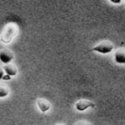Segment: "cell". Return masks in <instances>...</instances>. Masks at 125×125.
Returning <instances> with one entry per match:
<instances>
[{
	"instance_id": "1",
	"label": "cell",
	"mask_w": 125,
	"mask_h": 125,
	"mask_svg": "<svg viewBox=\"0 0 125 125\" xmlns=\"http://www.w3.org/2000/svg\"><path fill=\"white\" fill-rule=\"evenodd\" d=\"M18 33V26L16 23H8L4 27L2 34L0 36V41L3 43L9 44L14 40Z\"/></svg>"
},
{
	"instance_id": "2",
	"label": "cell",
	"mask_w": 125,
	"mask_h": 125,
	"mask_svg": "<svg viewBox=\"0 0 125 125\" xmlns=\"http://www.w3.org/2000/svg\"><path fill=\"white\" fill-rule=\"evenodd\" d=\"M115 49L114 44L109 41H102L96 46H94L91 49V51H96V52L101 53V54H109V53L112 52Z\"/></svg>"
},
{
	"instance_id": "3",
	"label": "cell",
	"mask_w": 125,
	"mask_h": 125,
	"mask_svg": "<svg viewBox=\"0 0 125 125\" xmlns=\"http://www.w3.org/2000/svg\"><path fill=\"white\" fill-rule=\"evenodd\" d=\"M76 109L77 111H85L86 109H88L89 108H93L95 107V104L93 102L89 101V100H80L76 103Z\"/></svg>"
},
{
	"instance_id": "4",
	"label": "cell",
	"mask_w": 125,
	"mask_h": 125,
	"mask_svg": "<svg viewBox=\"0 0 125 125\" xmlns=\"http://www.w3.org/2000/svg\"><path fill=\"white\" fill-rule=\"evenodd\" d=\"M14 55L9 50H3L0 51V61L4 64H9L13 61Z\"/></svg>"
},
{
	"instance_id": "5",
	"label": "cell",
	"mask_w": 125,
	"mask_h": 125,
	"mask_svg": "<svg viewBox=\"0 0 125 125\" xmlns=\"http://www.w3.org/2000/svg\"><path fill=\"white\" fill-rule=\"evenodd\" d=\"M115 62L118 64H125V48H119L114 54Z\"/></svg>"
},
{
	"instance_id": "6",
	"label": "cell",
	"mask_w": 125,
	"mask_h": 125,
	"mask_svg": "<svg viewBox=\"0 0 125 125\" xmlns=\"http://www.w3.org/2000/svg\"><path fill=\"white\" fill-rule=\"evenodd\" d=\"M3 69H4L5 74L10 75V76H17V75H18V68H17V66H16L15 64H12V63L5 64L4 67H3Z\"/></svg>"
},
{
	"instance_id": "7",
	"label": "cell",
	"mask_w": 125,
	"mask_h": 125,
	"mask_svg": "<svg viewBox=\"0 0 125 125\" xmlns=\"http://www.w3.org/2000/svg\"><path fill=\"white\" fill-rule=\"evenodd\" d=\"M37 107H38L39 110L43 112V113L49 111L50 109H51V104L44 99H38L37 102Z\"/></svg>"
},
{
	"instance_id": "8",
	"label": "cell",
	"mask_w": 125,
	"mask_h": 125,
	"mask_svg": "<svg viewBox=\"0 0 125 125\" xmlns=\"http://www.w3.org/2000/svg\"><path fill=\"white\" fill-rule=\"evenodd\" d=\"M10 90L4 84H0V98H4L9 96Z\"/></svg>"
},
{
	"instance_id": "9",
	"label": "cell",
	"mask_w": 125,
	"mask_h": 125,
	"mask_svg": "<svg viewBox=\"0 0 125 125\" xmlns=\"http://www.w3.org/2000/svg\"><path fill=\"white\" fill-rule=\"evenodd\" d=\"M4 74H5V72H4V70L3 68H0V80H2L3 77H4Z\"/></svg>"
},
{
	"instance_id": "10",
	"label": "cell",
	"mask_w": 125,
	"mask_h": 125,
	"mask_svg": "<svg viewBox=\"0 0 125 125\" xmlns=\"http://www.w3.org/2000/svg\"><path fill=\"white\" fill-rule=\"evenodd\" d=\"M10 79H11V76L7 74H4V77H3V80H4V81H9V80H10Z\"/></svg>"
},
{
	"instance_id": "11",
	"label": "cell",
	"mask_w": 125,
	"mask_h": 125,
	"mask_svg": "<svg viewBox=\"0 0 125 125\" xmlns=\"http://www.w3.org/2000/svg\"><path fill=\"white\" fill-rule=\"evenodd\" d=\"M112 4H119L123 2V0H109Z\"/></svg>"
},
{
	"instance_id": "12",
	"label": "cell",
	"mask_w": 125,
	"mask_h": 125,
	"mask_svg": "<svg viewBox=\"0 0 125 125\" xmlns=\"http://www.w3.org/2000/svg\"><path fill=\"white\" fill-rule=\"evenodd\" d=\"M76 125H90L89 123H84V122H80V123H77Z\"/></svg>"
},
{
	"instance_id": "13",
	"label": "cell",
	"mask_w": 125,
	"mask_h": 125,
	"mask_svg": "<svg viewBox=\"0 0 125 125\" xmlns=\"http://www.w3.org/2000/svg\"><path fill=\"white\" fill-rule=\"evenodd\" d=\"M57 125H64V124H57Z\"/></svg>"
}]
</instances>
